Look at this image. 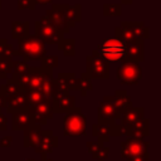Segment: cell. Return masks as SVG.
<instances>
[{
    "label": "cell",
    "mask_w": 161,
    "mask_h": 161,
    "mask_svg": "<svg viewBox=\"0 0 161 161\" xmlns=\"http://www.w3.org/2000/svg\"><path fill=\"white\" fill-rule=\"evenodd\" d=\"M30 69L28 62L24 60H13V73L11 74H25Z\"/></svg>",
    "instance_id": "obj_35"
},
{
    "label": "cell",
    "mask_w": 161,
    "mask_h": 161,
    "mask_svg": "<svg viewBox=\"0 0 161 161\" xmlns=\"http://www.w3.org/2000/svg\"><path fill=\"white\" fill-rule=\"evenodd\" d=\"M8 128V122H6V117L4 113L0 112V131H6Z\"/></svg>",
    "instance_id": "obj_42"
},
{
    "label": "cell",
    "mask_w": 161,
    "mask_h": 161,
    "mask_svg": "<svg viewBox=\"0 0 161 161\" xmlns=\"http://www.w3.org/2000/svg\"><path fill=\"white\" fill-rule=\"evenodd\" d=\"M92 136H94L99 143L108 142L112 137V128L109 125H102V123H96L92 126Z\"/></svg>",
    "instance_id": "obj_24"
},
{
    "label": "cell",
    "mask_w": 161,
    "mask_h": 161,
    "mask_svg": "<svg viewBox=\"0 0 161 161\" xmlns=\"http://www.w3.org/2000/svg\"><path fill=\"white\" fill-rule=\"evenodd\" d=\"M64 9H65V4H54L50 9L47 10L45 13V18L57 28L59 29L63 34H67L70 28L68 26L67 21H65V16H64Z\"/></svg>",
    "instance_id": "obj_11"
},
{
    "label": "cell",
    "mask_w": 161,
    "mask_h": 161,
    "mask_svg": "<svg viewBox=\"0 0 161 161\" xmlns=\"http://www.w3.org/2000/svg\"><path fill=\"white\" fill-rule=\"evenodd\" d=\"M26 94V98H28V102H29V106L31 104H35L43 99H47V97H44V94L39 91V89H29L25 92ZM52 99V98H50Z\"/></svg>",
    "instance_id": "obj_34"
},
{
    "label": "cell",
    "mask_w": 161,
    "mask_h": 161,
    "mask_svg": "<svg viewBox=\"0 0 161 161\" xmlns=\"http://www.w3.org/2000/svg\"><path fill=\"white\" fill-rule=\"evenodd\" d=\"M28 107H29V102H28L25 91H20L16 94L6 97V103H5L6 113H15L19 111H25L28 109Z\"/></svg>",
    "instance_id": "obj_15"
},
{
    "label": "cell",
    "mask_w": 161,
    "mask_h": 161,
    "mask_svg": "<svg viewBox=\"0 0 161 161\" xmlns=\"http://www.w3.org/2000/svg\"><path fill=\"white\" fill-rule=\"evenodd\" d=\"M29 35V21H13L11 23V38L23 39Z\"/></svg>",
    "instance_id": "obj_25"
},
{
    "label": "cell",
    "mask_w": 161,
    "mask_h": 161,
    "mask_svg": "<svg viewBox=\"0 0 161 161\" xmlns=\"http://www.w3.org/2000/svg\"><path fill=\"white\" fill-rule=\"evenodd\" d=\"M40 161H53L50 157H48V156H44V155H42L40 156Z\"/></svg>",
    "instance_id": "obj_45"
},
{
    "label": "cell",
    "mask_w": 161,
    "mask_h": 161,
    "mask_svg": "<svg viewBox=\"0 0 161 161\" xmlns=\"http://www.w3.org/2000/svg\"><path fill=\"white\" fill-rule=\"evenodd\" d=\"M57 48L65 57L75 55V38H63V40L57 45Z\"/></svg>",
    "instance_id": "obj_27"
},
{
    "label": "cell",
    "mask_w": 161,
    "mask_h": 161,
    "mask_svg": "<svg viewBox=\"0 0 161 161\" xmlns=\"http://www.w3.org/2000/svg\"><path fill=\"white\" fill-rule=\"evenodd\" d=\"M29 74H30V79H29V84H28L26 91H29V89H39V87L47 79H52L53 78V70L48 69V68H43V67H30Z\"/></svg>",
    "instance_id": "obj_14"
},
{
    "label": "cell",
    "mask_w": 161,
    "mask_h": 161,
    "mask_svg": "<svg viewBox=\"0 0 161 161\" xmlns=\"http://www.w3.org/2000/svg\"><path fill=\"white\" fill-rule=\"evenodd\" d=\"M125 50H126V44L116 38L104 39L97 47V52L99 53V55L104 58L108 63L122 62L125 57Z\"/></svg>",
    "instance_id": "obj_5"
},
{
    "label": "cell",
    "mask_w": 161,
    "mask_h": 161,
    "mask_svg": "<svg viewBox=\"0 0 161 161\" xmlns=\"http://www.w3.org/2000/svg\"><path fill=\"white\" fill-rule=\"evenodd\" d=\"M119 1H121V4H123V5H130V4L133 3V0H119Z\"/></svg>",
    "instance_id": "obj_46"
},
{
    "label": "cell",
    "mask_w": 161,
    "mask_h": 161,
    "mask_svg": "<svg viewBox=\"0 0 161 161\" xmlns=\"http://www.w3.org/2000/svg\"><path fill=\"white\" fill-rule=\"evenodd\" d=\"M34 35L44 44L54 45H58L64 38V34L59 29H57L45 16L34 23Z\"/></svg>",
    "instance_id": "obj_3"
},
{
    "label": "cell",
    "mask_w": 161,
    "mask_h": 161,
    "mask_svg": "<svg viewBox=\"0 0 161 161\" xmlns=\"http://www.w3.org/2000/svg\"><path fill=\"white\" fill-rule=\"evenodd\" d=\"M119 118V113L117 112L112 96H106L99 102L98 111H97V121L102 125H114L116 121Z\"/></svg>",
    "instance_id": "obj_8"
},
{
    "label": "cell",
    "mask_w": 161,
    "mask_h": 161,
    "mask_svg": "<svg viewBox=\"0 0 161 161\" xmlns=\"http://www.w3.org/2000/svg\"><path fill=\"white\" fill-rule=\"evenodd\" d=\"M148 135H150V119L143 117L142 119L133 123L128 128L125 136L132 137V138H143V137H147Z\"/></svg>",
    "instance_id": "obj_18"
},
{
    "label": "cell",
    "mask_w": 161,
    "mask_h": 161,
    "mask_svg": "<svg viewBox=\"0 0 161 161\" xmlns=\"http://www.w3.org/2000/svg\"><path fill=\"white\" fill-rule=\"evenodd\" d=\"M122 14L121 4H104L103 5V15L104 16H119Z\"/></svg>",
    "instance_id": "obj_33"
},
{
    "label": "cell",
    "mask_w": 161,
    "mask_h": 161,
    "mask_svg": "<svg viewBox=\"0 0 161 161\" xmlns=\"http://www.w3.org/2000/svg\"><path fill=\"white\" fill-rule=\"evenodd\" d=\"M30 125H31V118H30L28 109L11 113V130L13 131H24Z\"/></svg>",
    "instance_id": "obj_22"
},
{
    "label": "cell",
    "mask_w": 161,
    "mask_h": 161,
    "mask_svg": "<svg viewBox=\"0 0 161 161\" xmlns=\"http://www.w3.org/2000/svg\"><path fill=\"white\" fill-rule=\"evenodd\" d=\"M121 25H123L136 39L145 40L150 38V29L142 21H122Z\"/></svg>",
    "instance_id": "obj_19"
},
{
    "label": "cell",
    "mask_w": 161,
    "mask_h": 161,
    "mask_svg": "<svg viewBox=\"0 0 161 161\" xmlns=\"http://www.w3.org/2000/svg\"><path fill=\"white\" fill-rule=\"evenodd\" d=\"M127 161H150V153L146 155H138V156H133V157H127Z\"/></svg>",
    "instance_id": "obj_41"
},
{
    "label": "cell",
    "mask_w": 161,
    "mask_h": 161,
    "mask_svg": "<svg viewBox=\"0 0 161 161\" xmlns=\"http://www.w3.org/2000/svg\"><path fill=\"white\" fill-rule=\"evenodd\" d=\"M0 10H1V0H0Z\"/></svg>",
    "instance_id": "obj_48"
},
{
    "label": "cell",
    "mask_w": 161,
    "mask_h": 161,
    "mask_svg": "<svg viewBox=\"0 0 161 161\" xmlns=\"http://www.w3.org/2000/svg\"><path fill=\"white\" fill-rule=\"evenodd\" d=\"M42 136V128L38 125H30L28 128L24 130V137H23V147H35L40 140Z\"/></svg>",
    "instance_id": "obj_21"
},
{
    "label": "cell",
    "mask_w": 161,
    "mask_h": 161,
    "mask_svg": "<svg viewBox=\"0 0 161 161\" xmlns=\"http://www.w3.org/2000/svg\"><path fill=\"white\" fill-rule=\"evenodd\" d=\"M13 145V136H4L0 140V147L1 148H8Z\"/></svg>",
    "instance_id": "obj_40"
},
{
    "label": "cell",
    "mask_w": 161,
    "mask_h": 161,
    "mask_svg": "<svg viewBox=\"0 0 161 161\" xmlns=\"http://www.w3.org/2000/svg\"><path fill=\"white\" fill-rule=\"evenodd\" d=\"M13 73V57L0 58V79H8Z\"/></svg>",
    "instance_id": "obj_30"
},
{
    "label": "cell",
    "mask_w": 161,
    "mask_h": 161,
    "mask_svg": "<svg viewBox=\"0 0 161 161\" xmlns=\"http://www.w3.org/2000/svg\"><path fill=\"white\" fill-rule=\"evenodd\" d=\"M92 89H93V84H92L89 77L87 75V73H86V72L80 73V77L75 79L74 91H79L80 94H82V97H86L87 93H88L89 91H92Z\"/></svg>",
    "instance_id": "obj_26"
},
{
    "label": "cell",
    "mask_w": 161,
    "mask_h": 161,
    "mask_svg": "<svg viewBox=\"0 0 161 161\" xmlns=\"http://www.w3.org/2000/svg\"><path fill=\"white\" fill-rule=\"evenodd\" d=\"M86 132L87 117L79 107H74L63 118V133L67 137H79L86 136Z\"/></svg>",
    "instance_id": "obj_1"
},
{
    "label": "cell",
    "mask_w": 161,
    "mask_h": 161,
    "mask_svg": "<svg viewBox=\"0 0 161 161\" xmlns=\"http://www.w3.org/2000/svg\"><path fill=\"white\" fill-rule=\"evenodd\" d=\"M35 8L34 0H18V10H35Z\"/></svg>",
    "instance_id": "obj_38"
},
{
    "label": "cell",
    "mask_w": 161,
    "mask_h": 161,
    "mask_svg": "<svg viewBox=\"0 0 161 161\" xmlns=\"http://www.w3.org/2000/svg\"><path fill=\"white\" fill-rule=\"evenodd\" d=\"M16 55V50H14L13 45L8 43L6 38H0V58H8Z\"/></svg>",
    "instance_id": "obj_31"
},
{
    "label": "cell",
    "mask_w": 161,
    "mask_h": 161,
    "mask_svg": "<svg viewBox=\"0 0 161 161\" xmlns=\"http://www.w3.org/2000/svg\"><path fill=\"white\" fill-rule=\"evenodd\" d=\"M40 64H42L40 67L53 70V68L58 67V57L57 55H44L40 59Z\"/></svg>",
    "instance_id": "obj_36"
},
{
    "label": "cell",
    "mask_w": 161,
    "mask_h": 161,
    "mask_svg": "<svg viewBox=\"0 0 161 161\" xmlns=\"http://www.w3.org/2000/svg\"><path fill=\"white\" fill-rule=\"evenodd\" d=\"M114 38L118 39V40H121V42L125 43L126 45L130 44L131 42L136 40V38H135L123 25H118V26L114 28Z\"/></svg>",
    "instance_id": "obj_29"
},
{
    "label": "cell",
    "mask_w": 161,
    "mask_h": 161,
    "mask_svg": "<svg viewBox=\"0 0 161 161\" xmlns=\"http://www.w3.org/2000/svg\"><path fill=\"white\" fill-rule=\"evenodd\" d=\"M143 54H145L143 53V40L136 39V40H133L126 45L123 60L133 62V63H141L145 59Z\"/></svg>",
    "instance_id": "obj_16"
},
{
    "label": "cell",
    "mask_w": 161,
    "mask_h": 161,
    "mask_svg": "<svg viewBox=\"0 0 161 161\" xmlns=\"http://www.w3.org/2000/svg\"><path fill=\"white\" fill-rule=\"evenodd\" d=\"M148 148H150V142L145 141L143 138L127 137L125 141L121 142V158L146 155L148 153Z\"/></svg>",
    "instance_id": "obj_9"
},
{
    "label": "cell",
    "mask_w": 161,
    "mask_h": 161,
    "mask_svg": "<svg viewBox=\"0 0 161 161\" xmlns=\"http://www.w3.org/2000/svg\"><path fill=\"white\" fill-rule=\"evenodd\" d=\"M112 99H113L114 107H116L117 112L119 113V116L126 109H128L130 107H132V99L128 96V93H127L126 89H116L114 93H113V96H112Z\"/></svg>",
    "instance_id": "obj_20"
},
{
    "label": "cell",
    "mask_w": 161,
    "mask_h": 161,
    "mask_svg": "<svg viewBox=\"0 0 161 161\" xmlns=\"http://www.w3.org/2000/svg\"><path fill=\"white\" fill-rule=\"evenodd\" d=\"M75 106V97L70 93L53 96V112L54 113H67Z\"/></svg>",
    "instance_id": "obj_17"
},
{
    "label": "cell",
    "mask_w": 161,
    "mask_h": 161,
    "mask_svg": "<svg viewBox=\"0 0 161 161\" xmlns=\"http://www.w3.org/2000/svg\"><path fill=\"white\" fill-rule=\"evenodd\" d=\"M24 161H35V160H34V158H25Z\"/></svg>",
    "instance_id": "obj_47"
},
{
    "label": "cell",
    "mask_w": 161,
    "mask_h": 161,
    "mask_svg": "<svg viewBox=\"0 0 161 161\" xmlns=\"http://www.w3.org/2000/svg\"><path fill=\"white\" fill-rule=\"evenodd\" d=\"M58 147V137L53 135L52 130H42V136L38 145L34 147L35 153L44 156L52 155V152Z\"/></svg>",
    "instance_id": "obj_12"
},
{
    "label": "cell",
    "mask_w": 161,
    "mask_h": 161,
    "mask_svg": "<svg viewBox=\"0 0 161 161\" xmlns=\"http://www.w3.org/2000/svg\"><path fill=\"white\" fill-rule=\"evenodd\" d=\"M75 73H68V72H59L57 78H54L55 82V91L53 93V96H58V94H65L69 93L70 91H74V86H75Z\"/></svg>",
    "instance_id": "obj_13"
},
{
    "label": "cell",
    "mask_w": 161,
    "mask_h": 161,
    "mask_svg": "<svg viewBox=\"0 0 161 161\" xmlns=\"http://www.w3.org/2000/svg\"><path fill=\"white\" fill-rule=\"evenodd\" d=\"M5 103H6V97L0 92V112L3 108H5Z\"/></svg>",
    "instance_id": "obj_43"
},
{
    "label": "cell",
    "mask_w": 161,
    "mask_h": 161,
    "mask_svg": "<svg viewBox=\"0 0 161 161\" xmlns=\"http://www.w3.org/2000/svg\"><path fill=\"white\" fill-rule=\"evenodd\" d=\"M86 146H87V150H88V152L91 153V157L94 160V158H96V156H97V153L99 152V150L103 147V143L87 141V142H86Z\"/></svg>",
    "instance_id": "obj_37"
},
{
    "label": "cell",
    "mask_w": 161,
    "mask_h": 161,
    "mask_svg": "<svg viewBox=\"0 0 161 161\" xmlns=\"http://www.w3.org/2000/svg\"><path fill=\"white\" fill-rule=\"evenodd\" d=\"M143 113H145L143 107H133V106L130 107L128 109H126L123 113H121L119 118L116 121V123L121 131V135H126V132L133 123L142 119Z\"/></svg>",
    "instance_id": "obj_10"
},
{
    "label": "cell",
    "mask_w": 161,
    "mask_h": 161,
    "mask_svg": "<svg viewBox=\"0 0 161 161\" xmlns=\"http://www.w3.org/2000/svg\"><path fill=\"white\" fill-rule=\"evenodd\" d=\"M23 91V88L13 79V78H8L6 79V83H4L1 87H0V92L5 96V97H10L13 94H16L18 92Z\"/></svg>",
    "instance_id": "obj_28"
},
{
    "label": "cell",
    "mask_w": 161,
    "mask_h": 161,
    "mask_svg": "<svg viewBox=\"0 0 161 161\" xmlns=\"http://www.w3.org/2000/svg\"><path fill=\"white\" fill-rule=\"evenodd\" d=\"M16 55H21L24 58V62L40 60L44 55H47L45 44L40 42L35 35L29 34L28 36L18 40Z\"/></svg>",
    "instance_id": "obj_2"
},
{
    "label": "cell",
    "mask_w": 161,
    "mask_h": 161,
    "mask_svg": "<svg viewBox=\"0 0 161 161\" xmlns=\"http://www.w3.org/2000/svg\"><path fill=\"white\" fill-rule=\"evenodd\" d=\"M35 1V4L36 5H47V4H49V3H52V1H54V0H34Z\"/></svg>",
    "instance_id": "obj_44"
},
{
    "label": "cell",
    "mask_w": 161,
    "mask_h": 161,
    "mask_svg": "<svg viewBox=\"0 0 161 161\" xmlns=\"http://www.w3.org/2000/svg\"><path fill=\"white\" fill-rule=\"evenodd\" d=\"M39 91L44 94V97L53 99V93H54V91H55V82H54V78L47 79V80L39 87Z\"/></svg>",
    "instance_id": "obj_32"
},
{
    "label": "cell",
    "mask_w": 161,
    "mask_h": 161,
    "mask_svg": "<svg viewBox=\"0 0 161 161\" xmlns=\"http://www.w3.org/2000/svg\"><path fill=\"white\" fill-rule=\"evenodd\" d=\"M64 16H65V21H67L68 26L70 29L74 28L75 24L82 20V5L80 4H75V5L70 6V5L65 4Z\"/></svg>",
    "instance_id": "obj_23"
},
{
    "label": "cell",
    "mask_w": 161,
    "mask_h": 161,
    "mask_svg": "<svg viewBox=\"0 0 161 161\" xmlns=\"http://www.w3.org/2000/svg\"><path fill=\"white\" fill-rule=\"evenodd\" d=\"M86 73L89 79L109 78V63L99 55L97 49L92 50V53L86 58Z\"/></svg>",
    "instance_id": "obj_4"
},
{
    "label": "cell",
    "mask_w": 161,
    "mask_h": 161,
    "mask_svg": "<svg viewBox=\"0 0 161 161\" xmlns=\"http://www.w3.org/2000/svg\"><path fill=\"white\" fill-rule=\"evenodd\" d=\"M108 156H109V148L108 147H102L101 150H99V152L97 153V156H96V161H106L107 158H108Z\"/></svg>",
    "instance_id": "obj_39"
},
{
    "label": "cell",
    "mask_w": 161,
    "mask_h": 161,
    "mask_svg": "<svg viewBox=\"0 0 161 161\" xmlns=\"http://www.w3.org/2000/svg\"><path fill=\"white\" fill-rule=\"evenodd\" d=\"M28 112L31 118V125L44 126L47 125L48 119H52L54 116L53 112V99L47 98L35 104L28 107Z\"/></svg>",
    "instance_id": "obj_7"
},
{
    "label": "cell",
    "mask_w": 161,
    "mask_h": 161,
    "mask_svg": "<svg viewBox=\"0 0 161 161\" xmlns=\"http://www.w3.org/2000/svg\"><path fill=\"white\" fill-rule=\"evenodd\" d=\"M116 77L123 84H137L142 79V67L140 63L122 60L116 69Z\"/></svg>",
    "instance_id": "obj_6"
}]
</instances>
